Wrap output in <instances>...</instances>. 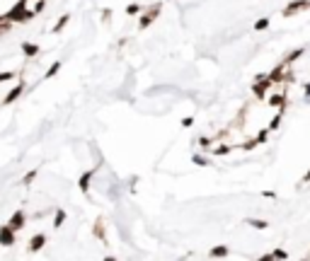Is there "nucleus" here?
I'll return each instance as SVG.
<instances>
[{
	"label": "nucleus",
	"mask_w": 310,
	"mask_h": 261,
	"mask_svg": "<svg viewBox=\"0 0 310 261\" xmlns=\"http://www.w3.org/2000/svg\"><path fill=\"white\" fill-rule=\"evenodd\" d=\"M306 7H310V0H293V2H289V5L284 7V17H291V15L306 10Z\"/></svg>",
	"instance_id": "1"
},
{
	"label": "nucleus",
	"mask_w": 310,
	"mask_h": 261,
	"mask_svg": "<svg viewBox=\"0 0 310 261\" xmlns=\"http://www.w3.org/2000/svg\"><path fill=\"white\" fill-rule=\"evenodd\" d=\"M248 225H252L254 230H264V227H267V223H264V220H254V218H249Z\"/></svg>",
	"instance_id": "4"
},
{
	"label": "nucleus",
	"mask_w": 310,
	"mask_h": 261,
	"mask_svg": "<svg viewBox=\"0 0 310 261\" xmlns=\"http://www.w3.org/2000/svg\"><path fill=\"white\" fill-rule=\"evenodd\" d=\"M303 54H306V49H293V51H291V54H289V56L284 58V63H286V65H291L293 61H298V58H301Z\"/></svg>",
	"instance_id": "2"
},
{
	"label": "nucleus",
	"mask_w": 310,
	"mask_h": 261,
	"mask_svg": "<svg viewBox=\"0 0 310 261\" xmlns=\"http://www.w3.org/2000/svg\"><path fill=\"white\" fill-rule=\"evenodd\" d=\"M303 182H310V169H308V174H306V177H303Z\"/></svg>",
	"instance_id": "7"
},
{
	"label": "nucleus",
	"mask_w": 310,
	"mask_h": 261,
	"mask_svg": "<svg viewBox=\"0 0 310 261\" xmlns=\"http://www.w3.org/2000/svg\"><path fill=\"white\" fill-rule=\"evenodd\" d=\"M211 257H228V247H216V249H211Z\"/></svg>",
	"instance_id": "5"
},
{
	"label": "nucleus",
	"mask_w": 310,
	"mask_h": 261,
	"mask_svg": "<svg viewBox=\"0 0 310 261\" xmlns=\"http://www.w3.org/2000/svg\"><path fill=\"white\" fill-rule=\"evenodd\" d=\"M289 254L284 252V249H276V252H271V259H286Z\"/></svg>",
	"instance_id": "6"
},
{
	"label": "nucleus",
	"mask_w": 310,
	"mask_h": 261,
	"mask_svg": "<svg viewBox=\"0 0 310 261\" xmlns=\"http://www.w3.org/2000/svg\"><path fill=\"white\" fill-rule=\"evenodd\" d=\"M267 27H269V17H262V19L254 22V32H262V29H267Z\"/></svg>",
	"instance_id": "3"
}]
</instances>
